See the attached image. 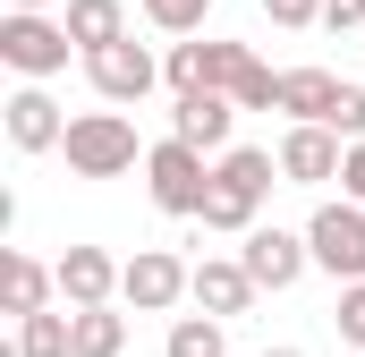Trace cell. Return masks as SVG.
Returning <instances> with one entry per match:
<instances>
[{
    "instance_id": "cell-1",
    "label": "cell",
    "mask_w": 365,
    "mask_h": 357,
    "mask_svg": "<svg viewBox=\"0 0 365 357\" xmlns=\"http://www.w3.org/2000/svg\"><path fill=\"white\" fill-rule=\"evenodd\" d=\"M272 187H280V154H264V145H230V154L212 162V196H204V230H238V238H247Z\"/></svg>"
},
{
    "instance_id": "cell-2",
    "label": "cell",
    "mask_w": 365,
    "mask_h": 357,
    "mask_svg": "<svg viewBox=\"0 0 365 357\" xmlns=\"http://www.w3.org/2000/svg\"><path fill=\"white\" fill-rule=\"evenodd\" d=\"M68 171L77 178H128L145 154H136V128H128V111H77L68 119Z\"/></svg>"
},
{
    "instance_id": "cell-3",
    "label": "cell",
    "mask_w": 365,
    "mask_h": 357,
    "mask_svg": "<svg viewBox=\"0 0 365 357\" xmlns=\"http://www.w3.org/2000/svg\"><path fill=\"white\" fill-rule=\"evenodd\" d=\"M145 187H153V204L170 213V221H204V196H212V162L179 145V136H162V145H145Z\"/></svg>"
},
{
    "instance_id": "cell-4",
    "label": "cell",
    "mask_w": 365,
    "mask_h": 357,
    "mask_svg": "<svg viewBox=\"0 0 365 357\" xmlns=\"http://www.w3.org/2000/svg\"><path fill=\"white\" fill-rule=\"evenodd\" d=\"M306 256L314 272H331L340 289H357L365 281V204H314V221H306Z\"/></svg>"
},
{
    "instance_id": "cell-5",
    "label": "cell",
    "mask_w": 365,
    "mask_h": 357,
    "mask_svg": "<svg viewBox=\"0 0 365 357\" xmlns=\"http://www.w3.org/2000/svg\"><path fill=\"white\" fill-rule=\"evenodd\" d=\"M68 51H77V43H68V26H60V17H17V9L0 17V60H9L26 86L60 77V69H68Z\"/></svg>"
},
{
    "instance_id": "cell-6",
    "label": "cell",
    "mask_w": 365,
    "mask_h": 357,
    "mask_svg": "<svg viewBox=\"0 0 365 357\" xmlns=\"http://www.w3.org/2000/svg\"><path fill=\"white\" fill-rule=\"evenodd\" d=\"M187 289H195V264H179L170 247H136L128 272H119V298H128L136 315H170Z\"/></svg>"
},
{
    "instance_id": "cell-7",
    "label": "cell",
    "mask_w": 365,
    "mask_h": 357,
    "mask_svg": "<svg viewBox=\"0 0 365 357\" xmlns=\"http://www.w3.org/2000/svg\"><path fill=\"white\" fill-rule=\"evenodd\" d=\"M86 77H93V94L110 102V111H128V102H145V94L162 86V60L128 34V43H110V51H93L86 60Z\"/></svg>"
},
{
    "instance_id": "cell-8",
    "label": "cell",
    "mask_w": 365,
    "mask_h": 357,
    "mask_svg": "<svg viewBox=\"0 0 365 357\" xmlns=\"http://www.w3.org/2000/svg\"><path fill=\"white\" fill-rule=\"evenodd\" d=\"M238 264L255 272V289H297L306 281V230H280V221H255L247 230V247H238Z\"/></svg>"
},
{
    "instance_id": "cell-9",
    "label": "cell",
    "mask_w": 365,
    "mask_h": 357,
    "mask_svg": "<svg viewBox=\"0 0 365 357\" xmlns=\"http://www.w3.org/2000/svg\"><path fill=\"white\" fill-rule=\"evenodd\" d=\"M187 298H195V315L230 323V315H247V306H255L264 289H255V272L238 264V256H204V264H195V289H187Z\"/></svg>"
},
{
    "instance_id": "cell-10",
    "label": "cell",
    "mask_w": 365,
    "mask_h": 357,
    "mask_svg": "<svg viewBox=\"0 0 365 357\" xmlns=\"http://www.w3.org/2000/svg\"><path fill=\"white\" fill-rule=\"evenodd\" d=\"M0 119H9V145L17 154H51V145H68V119H60V102L43 86H17L0 102Z\"/></svg>"
},
{
    "instance_id": "cell-11",
    "label": "cell",
    "mask_w": 365,
    "mask_h": 357,
    "mask_svg": "<svg viewBox=\"0 0 365 357\" xmlns=\"http://www.w3.org/2000/svg\"><path fill=\"white\" fill-rule=\"evenodd\" d=\"M230 128H238V102L230 94H179V111H170V136L195 145V154H230Z\"/></svg>"
},
{
    "instance_id": "cell-12",
    "label": "cell",
    "mask_w": 365,
    "mask_h": 357,
    "mask_svg": "<svg viewBox=\"0 0 365 357\" xmlns=\"http://www.w3.org/2000/svg\"><path fill=\"white\" fill-rule=\"evenodd\" d=\"M340 102H349V86H340L331 69H280V111H289V128H331Z\"/></svg>"
},
{
    "instance_id": "cell-13",
    "label": "cell",
    "mask_w": 365,
    "mask_h": 357,
    "mask_svg": "<svg viewBox=\"0 0 365 357\" xmlns=\"http://www.w3.org/2000/svg\"><path fill=\"white\" fill-rule=\"evenodd\" d=\"M340 162H349V145L331 128H289L280 136V178L289 187H323V178H340Z\"/></svg>"
},
{
    "instance_id": "cell-14",
    "label": "cell",
    "mask_w": 365,
    "mask_h": 357,
    "mask_svg": "<svg viewBox=\"0 0 365 357\" xmlns=\"http://www.w3.org/2000/svg\"><path fill=\"white\" fill-rule=\"evenodd\" d=\"M51 272H60V298H68V306H110L128 264H110V247H68Z\"/></svg>"
},
{
    "instance_id": "cell-15",
    "label": "cell",
    "mask_w": 365,
    "mask_h": 357,
    "mask_svg": "<svg viewBox=\"0 0 365 357\" xmlns=\"http://www.w3.org/2000/svg\"><path fill=\"white\" fill-rule=\"evenodd\" d=\"M51 289H60L51 264H34V256H17V247L0 256V306H9L17 323H26V315H51Z\"/></svg>"
},
{
    "instance_id": "cell-16",
    "label": "cell",
    "mask_w": 365,
    "mask_h": 357,
    "mask_svg": "<svg viewBox=\"0 0 365 357\" xmlns=\"http://www.w3.org/2000/svg\"><path fill=\"white\" fill-rule=\"evenodd\" d=\"M60 26H68V43H77V51H110V43H128V9H119V0H68V9H60Z\"/></svg>"
},
{
    "instance_id": "cell-17",
    "label": "cell",
    "mask_w": 365,
    "mask_h": 357,
    "mask_svg": "<svg viewBox=\"0 0 365 357\" xmlns=\"http://www.w3.org/2000/svg\"><path fill=\"white\" fill-rule=\"evenodd\" d=\"M68 332H77V357H119L128 349V315L119 306H68Z\"/></svg>"
},
{
    "instance_id": "cell-18",
    "label": "cell",
    "mask_w": 365,
    "mask_h": 357,
    "mask_svg": "<svg viewBox=\"0 0 365 357\" xmlns=\"http://www.w3.org/2000/svg\"><path fill=\"white\" fill-rule=\"evenodd\" d=\"M17 357H77L68 315H26V323H17Z\"/></svg>"
},
{
    "instance_id": "cell-19",
    "label": "cell",
    "mask_w": 365,
    "mask_h": 357,
    "mask_svg": "<svg viewBox=\"0 0 365 357\" xmlns=\"http://www.w3.org/2000/svg\"><path fill=\"white\" fill-rule=\"evenodd\" d=\"M162 357H221V323L212 315H179L170 341H162Z\"/></svg>"
},
{
    "instance_id": "cell-20",
    "label": "cell",
    "mask_w": 365,
    "mask_h": 357,
    "mask_svg": "<svg viewBox=\"0 0 365 357\" xmlns=\"http://www.w3.org/2000/svg\"><path fill=\"white\" fill-rule=\"evenodd\" d=\"M230 102H238V111H280V69H264V60H255V69L230 86Z\"/></svg>"
},
{
    "instance_id": "cell-21",
    "label": "cell",
    "mask_w": 365,
    "mask_h": 357,
    "mask_svg": "<svg viewBox=\"0 0 365 357\" xmlns=\"http://www.w3.org/2000/svg\"><path fill=\"white\" fill-rule=\"evenodd\" d=\"M145 17H153L162 34H195V26L212 17V0H145Z\"/></svg>"
},
{
    "instance_id": "cell-22",
    "label": "cell",
    "mask_w": 365,
    "mask_h": 357,
    "mask_svg": "<svg viewBox=\"0 0 365 357\" xmlns=\"http://www.w3.org/2000/svg\"><path fill=\"white\" fill-rule=\"evenodd\" d=\"M162 77H170V94H204V43H170Z\"/></svg>"
},
{
    "instance_id": "cell-23",
    "label": "cell",
    "mask_w": 365,
    "mask_h": 357,
    "mask_svg": "<svg viewBox=\"0 0 365 357\" xmlns=\"http://www.w3.org/2000/svg\"><path fill=\"white\" fill-rule=\"evenodd\" d=\"M331 332H340L349 349H365V281H357V289H340V306H331Z\"/></svg>"
},
{
    "instance_id": "cell-24",
    "label": "cell",
    "mask_w": 365,
    "mask_h": 357,
    "mask_svg": "<svg viewBox=\"0 0 365 357\" xmlns=\"http://www.w3.org/2000/svg\"><path fill=\"white\" fill-rule=\"evenodd\" d=\"M264 17L289 26V34H306V26H323V0H264Z\"/></svg>"
},
{
    "instance_id": "cell-25",
    "label": "cell",
    "mask_w": 365,
    "mask_h": 357,
    "mask_svg": "<svg viewBox=\"0 0 365 357\" xmlns=\"http://www.w3.org/2000/svg\"><path fill=\"white\" fill-rule=\"evenodd\" d=\"M323 26H331V34H349V26H365V0H323Z\"/></svg>"
},
{
    "instance_id": "cell-26",
    "label": "cell",
    "mask_w": 365,
    "mask_h": 357,
    "mask_svg": "<svg viewBox=\"0 0 365 357\" xmlns=\"http://www.w3.org/2000/svg\"><path fill=\"white\" fill-rule=\"evenodd\" d=\"M340 187H349V204H365V145H349V162H340Z\"/></svg>"
},
{
    "instance_id": "cell-27",
    "label": "cell",
    "mask_w": 365,
    "mask_h": 357,
    "mask_svg": "<svg viewBox=\"0 0 365 357\" xmlns=\"http://www.w3.org/2000/svg\"><path fill=\"white\" fill-rule=\"evenodd\" d=\"M9 9H17V17H51L60 0H9Z\"/></svg>"
},
{
    "instance_id": "cell-28",
    "label": "cell",
    "mask_w": 365,
    "mask_h": 357,
    "mask_svg": "<svg viewBox=\"0 0 365 357\" xmlns=\"http://www.w3.org/2000/svg\"><path fill=\"white\" fill-rule=\"evenodd\" d=\"M264 357H306V349H264Z\"/></svg>"
}]
</instances>
